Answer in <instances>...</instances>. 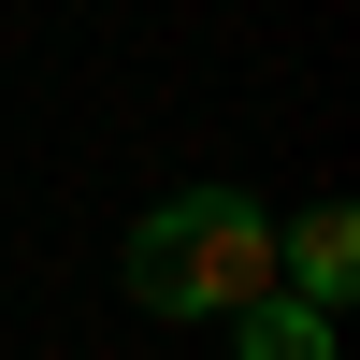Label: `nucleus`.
<instances>
[{"label": "nucleus", "instance_id": "obj_2", "mask_svg": "<svg viewBox=\"0 0 360 360\" xmlns=\"http://www.w3.org/2000/svg\"><path fill=\"white\" fill-rule=\"evenodd\" d=\"M274 274H288V303L346 317V288H360V217H346V202H303V217L274 231Z\"/></svg>", "mask_w": 360, "mask_h": 360}, {"label": "nucleus", "instance_id": "obj_1", "mask_svg": "<svg viewBox=\"0 0 360 360\" xmlns=\"http://www.w3.org/2000/svg\"><path fill=\"white\" fill-rule=\"evenodd\" d=\"M130 303L144 317H245L259 288H274V202H245V188H173V202H144V231H130Z\"/></svg>", "mask_w": 360, "mask_h": 360}, {"label": "nucleus", "instance_id": "obj_3", "mask_svg": "<svg viewBox=\"0 0 360 360\" xmlns=\"http://www.w3.org/2000/svg\"><path fill=\"white\" fill-rule=\"evenodd\" d=\"M231 346H245V360H332V317L288 303V288H259V303L231 317Z\"/></svg>", "mask_w": 360, "mask_h": 360}]
</instances>
